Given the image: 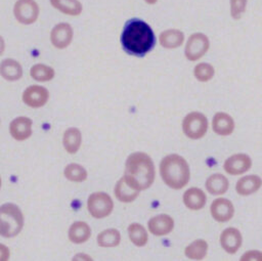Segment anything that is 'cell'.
I'll list each match as a JSON object with an SVG mask.
<instances>
[{"label": "cell", "mask_w": 262, "mask_h": 261, "mask_svg": "<svg viewBox=\"0 0 262 261\" xmlns=\"http://www.w3.org/2000/svg\"><path fill=\"white\" fill-rule=\"evenodd\" d=\"M206 189L209 193L220 195L225 193L229 188V181L226 176L221 173H214L210 175L205 183Z\"/></svg>", "instance_id": "cell-25"}, {"label": "cell", "mask_w": 262, "mask_h": 261, "mask_svg": "<svg viewBox=\"0 0 262 261\" xmlns=\"http://www.w3.org/2000/svg\"><path fill=\"white\" fill-rule=\"evenodd\" d=\"M87 210L95 219H102L110 216L114 210V201L104 191H95L87 199Z\"/></svg>", "instance_id": "cell-6"}, {"label": "cell", "mask_w": 262, "mask_h": 261, "mask_svg": "<svg viewBox=\"0 0 262 261\" xmlns=\"http://www.w3.org/2000/svg\"><path fill=\"white\" fill-rule=\"evenodd\" d=\"M24 70L21 64L14 58H4L0 62V76L5 81L15 82L23 78Z\"/></svg>", "instance_id": "cell-17"}, {"label": "cell", "mask_w": 262, "mask_h": 261, "mask_svg": "<svg viewBox=\"0 0 262 261\" xmlns=\"http://www.w3.org/2000/svg\"><path fill=\"white\" fill-rule=\"evenodd\" d=\"M160 175L167 186L172 189H181L190 179L189 165L178 154L167 155L160 162Z\"/></svg>", "instance_id": "cell-3"}, {"label": "cell", "mask_w": 262, "mask_h": 261, "mask_svg": "<svg viewBox=\"0 0 262 261\" xmlns=\"http://www.w3.org/2000/svg\"><path fill=\"white\" fill-rule=\"evenodd\" d=\"M235 128L233 118L225 112H217L212 118V129L217 135L228 136Z\"/></svg>", "instance_id": "cell-16"}, {"label": "cell", "mask_w": 262, "mask_h": 261, "mask_svg": "<svg viewBox=\"0 0 262 261\" xmlns=\"http://www.w3.org/2000/svg\"><path fill=\"white\" fill-rule=\"evenodd\" d=\"M148 230L156 236L167 235L174 229V219L168 214L152 216L147 222Z\"/></svg>", "instance_id": "cell-15"}, {"label": "cell", "mask_w": 262, "mask_h": 261, "mask_svg": "<svg viewBox=\"0 0 262 261\" xmlns=\"http://www.w3.org/2000/svg\"><path fill=\"white\" fill-rule=\"evenodd\" d=\"M1 186H2V179H1V176H0V189H1Z\"/></svg>", "instance_id": "cell-38"}, {"label": "cell", "mask_w": 262, "mask_h": 261, "mask_svg": "<svg viewBox=\"0 0 262 261\" xmlns=\"http://www.w3.org/2000/svg\"><path fill=\"white\" fill-rule=\"evenodd\" d=\"M96 243L101 248H115L121 243V233L116 228L103 229L97 234Z\"/></svg>", "instance_id": "cell-27"}, {"label": "cell", "mask_w": 262, "mask_h": 261, "mask_svg": "<svg viewBox=\"0 0 262 261\" xmlns=\"http://www.w3.org/2000/svg\"><path fill=\"white\" fill-rule=\"evenodd\" d=\"M182 200L186 208L198 211L205 207L207 203V195L203 189L199 187H190L184 191Z\"/></svg>", "instance_id": "cell-21"}, {"label": "cell", "mask_w": 262, "mask_h": 261, "mask_svg": "<svg viewBox=\"0 0 262 261\" xmlns=\"http://www.w3.org/2000/svg\"><path fill=\"white\" fill-rule=\"evenodd\" d=\"M0 125H1V119H0Z\"/></svg>", "instance_id": "cell-39"}, {"label": "cell", "mask_w": 262, "mask_h": 261, "mask_svg": "<svg viewBox=\"0 0 262 261\" xmlns=\"http://www.w3.org/2000/svg\"><path fill=\"white\" fill-rule=\"evenodd\" d=\"M210 213L215 221L224 223L233 217L234 207L228 199L218 198L212 202L210 206Z\"/></svg>", "instance_id": "cell-13"}, {"label": "cell", "mask_w": 262, "mask_h": 261, "mask_svg": "<svg viewBox=\"0 0 262 261\" xmlns=\"http://www.w3.org/2000/svg\"><path fill=\"white\" fill-rule=\"evenodd\" d=\"M219 243L221 248L230 255L235 254L243 244V235L241 231L235 227H227L225 228L219 238Z\"/></svg>", "instance_id": "cell-14"}, {"label": "cell", "mask_w": 262, "mask_h": 261, "mask_svg": "<svg viewBox=\"0 0 262 261\" xmlns=\"http://www.w3.org/2000/svg\"><path fill=\"white\" fill-rule=\"evenodd\" d=\"M262 186V178L255 174L246 175L235 183V191L243 197L251 195L257 192Z\"/></svg>", "instance_id": "cell-19"}, {"label": "cell", "mask_w": 262, "mask_h": 261, "mask_svg": "<svg viewBox=\"0 0 262 261\" xmlns=\"http://www.w3.org/2000/svg\"><path fill=\"white\" fill-rule=\"evenodd\" d=\"M30 76L36 82H40V83L49 82L54 79L55 70L51 66L38 62L31 67Z\"/></svg>", "instance_id": "cell-26"}, {"label": "cell", "mask_w": 262, "mask_h": 261, "mask_svg": "<svg viewBox=\"0 0 262 261\" xmlns=\"http://www.w3.org/2000/svg\"><path fill=\"white\" fill-rule=\"evenodd\" d=\"M210 48V39L202 32L192 33L184 46V55L189 61L201 59Z\"/></svg>", "instance_id": "cell-8"}, {"label": "cell", "mask_w": 262, "mask_h": 261, "mask_svg": "<svg viewBox=\"0 0 262 261\" xmlns=\"http://www.w3.org/2000/svg\"><path fill=\"white\" fill-rule=\"evenodd\" d=\"M120 43L125 53L142 58L154 49L157 37L145 20L139 17H131L123 26Z\"/></svg>", "instance_id": "cell-1"}, {"label": "cell", "mask_w": 262, "mask_h": 261, "mask_svg": "<svg viewBox=\"0 0 262 261\" xmlns=\"http://www.w3.org/2000/svg\"><path fill=\"white\" fill-rule=\"evenodd\" d=\"M139 193L140 191L132 187L123 176L117 181L114 187V194L116 199L122 203H132L138 198Z\"/></svg>", "instance_id": "cell-23"}, {"label": "cell", "mask_w": 262, "mask_h": 261, "mask_svg": "<svg viewBox=\"0 0 262 261\" xmlns=\"http://www.w3.org/2000/svg\"><path fill=\"white\" fill-rule=\"evenodd\" d=\"M182 132L192 140L201 139L208 131V119L201 112H190L182 120Z\"/></svg>", "instance_id": "cell-5"}, {"label": "cell", "mask_w": 262, "mask_h": 261, "mask_svg": "<svg viewBox=\"0 0 262 261\" xmlns=\"http://www.w3.org/2000/svg\"><path fill=\"white\" fill-rule=\"evenodd\" d=\"M193 77L201 83L209 82L215 75L214 67L209 62H200L192 70Z\"/></svg>", "instance_id": "cell-31"}, {"label": "cell", "mask_w": 262, "mask_h": 261, "mask_svg": "<svg viewBox=\"0 0 262 261\" xmlns=\"http://www.w3.org/2000/svg\"><path fill=\"white\" fill-rule=\"evenodd\" d=\"M130 242L136 247H144L148 242V234L143 225L133 222L127 228Z\"/></svg>", "instance_id": "cell-28"}, {"label": "cell", "mask_w": 262, "mask_h": 261, "mask_svg": "<svg viewBox=\"0 0 262 261\" xmlns=\"http://www.w3.org/2000/svg\"><path fill=\"white\" fill-rule=\"evenodd\" d=\"M184 33L179 29H167L160 33L159 43L165 49H176L184 43Z\"/></svg>", "instance_id": "cell-20"}, {"label": "cell", "mask_w": 262, "mask_h": 261, "mask_svg": "<svg viewBox=\"0 0 262 261\" xmlns=\"http://www.w3.org/2000/svg\"><path fill=\"white\" fill-rule=\"evenodd\" d=\"M10 258V250L4 244L0 243V261H7Z\"/></svg>", "instance_id": "cell-34"}, {"label": "cell", "mask_w": 262, "mask_h": 261, "mask_svg": "<svg viewBox=\"0 0 262 261\" xmlns=\"http://www.w3.org/2000/svg\"><path fill=\"white\" fill-rule=\"evenodd\" d=\"M252 159L249 155L238 153L228 157L223 164V168L226 173L235 176L249 171L252 167Z\"/></svg>", "instance_id": "cell-11"}, {"label": "cell", "mask_w": 262, "mask_h": 261, "mask_svg": "<svg viewBox=\"0 0 262 261\" xmlns=\"http://www.w3.org/2000/svg\"><path fill=\"white\" fill-rule=\"evenodd\" d=\"M207 253H208V243L202 238H198L191 242L184 249L185 257L191 260H202L207 256Z\"/></svg>", "instance_id": "cell-29"}, {"label": "cell", "mask_w": 262, "mask_h": 261, "mask_svg": "<svg viewBox=\"0 0 262 261\" xmlns=\"http://www.w3.org/2000/svg\"><path fill=\"white\" fill-rule=\"evenodd\" d=\"M147 5H155V4H157V2H158V0H143Z\"/></svg>", "instance_id": "cell-37"}, {"label": "cell", "mask_w": 262, "mask_h": 261, "mask_svg": "<svg viewBox=\"0 0 262 261\" xmlns=\"http://www.w3.org/2000/svg\"><path fill=\"white\" fill-rule=\"evenodd\" d=\"M10 136L16 141H25L33 134V121L29 117L18 116L9 124Z\"/></svg>", "instance_id": "cell-12"}, {"label": "cell", "mask_w": 262, "mask_h": 261, "mask_svg": "<svg viewBox=\"0 0 262 261\" xmlns=\"http://www.w3.org/2000/svg\"><path fill=\"white\" fill-rule=\"evenodd\" d=\"M25 225V217L20 208L14 203L0 206V235L11 238L18 235Z\"/></svg>", "instance_id": "cell-4"}, {"label": "cell", "mask_w": 262, "mask_h": 261, "mask_svg": "<svg viewBox=\"0 0 262 261\" xmlns=\"http://www.w3.org/2000/svg\"><path fill=\"white\" fill-rule=\"evenodd\" d=\"M91 236V227L85 221L73 222L68 230V238L71 243L80 245L86 243Z\"/></svg>", "instance_id": "cell-18"}, {"label": "cell", "mask_w": 262, "mask_h": 261, "mask_svg": "<svg viewBox=\"0 0 262 261\" xmlns=\"http://www.w3.org/2000/svg\"><path fill=\"white\" fill-rule=\"evenodd\" d=\"M15 20L24 26L35 24L40 16V6L36 0H16L12 7Z\"/></svg>", "instance_id": "cell-7"}, {"label": "cell", "mask_w": 262, "mask_h": 261, "mask_svg": "<svg viewBox=\"0 0 262 261\" xmlns=\"http://www.w3.org/2000/svg\"><path fill=\"white\" fill-rule=\"evenodd\" d=\"M50 98L48 89L42 85L34 84L28 86L21 93L23 102L31 108H40L47 104Z\"/></svg>", "instance_id": "cell-9"}, {"label": "cell", "mask_w": 262, "mask_h": 261, "mask_svg": "<svg viewBox=\"0 0 262 261\" xmlns=\"http://www.w3.org/2000/svg\"><path fill=\"white\" fill-rule=\"evenodd\" d=\"M123 177L139 191L149 188L156 178V168L150 156L142 151L129 155L125 162Z\"/></svg>", "instance_id": "cell-2"}, {"label": "cell", "mask_w": 262, "mask_h": 261, "mask_svg": "<svg viewBox=\"0 0 262 261\" xmlns=\"http://www.w3.org/2000/svg\"><path fill=\"white\" fill-rule=\"evenodd\" d=\"M92 258L89 257L87 254L84 253H78L73 257V260H91Z\"/></svg>", "instance_id": "cell-35"}, {"label": "cell", "mask_w": 262, "mask_h": 261, "mask_svg": "<svg viewBox=\"0 0 262 261\" xmlns=\"http://www.w3.org/2000/svg\"><path fill=\"white\" fill-rule=\"evenodd\" d=\"M248 0H229V14L232 19H239L247 10Z\"/></svg>", "instance_id": "cell-32"}, {"label": "cell", "mask_w": 262, "mask_h": 261, "mask_svg": "<svg viewBox=\"0 0 262 261\" xmlns=\"http://www.w3.org/2000/svg\"><path fill=\"white\" fill-rule=\"evenodd\" d=\"M5 48H6V44H5V40L4 38L0 35V56L4 53L5 51Z\"/></svg>", "instance_id": "cell-36"}, {"label": "cell", "mask_w": 262, "mask_h": 261, "mask_svg": "<svg viewBox=\"0 0 262 261\" xmlns=\"http://www.w3.org/2000/svg\"><path fill=\"white\" fill-rule=\"evenodd\" d=\"M241 260H262V252L260 251H248L246 253L243 254V256L241 257Z\"/></svg>", "instance_id": "cell-33"}, {"label": "cell", "mask_w": 262, "mask_h": 261, "mask_svg": "<svg viewBox=\"0 0 262 261\" xmlns=\"http://www.w3.org/2000/svg\"><path fill=\"white\" fill-rule=\"evenodd\" d=\"M49 39L52 46L58 50L68 48L74 39V29L71 24L61 21L53 26L50 31Z\"/></svg>", "instance_id": "cell-10"}, {"label": "cell", "mask_w": 262, "mask_h": 261, "mask_svg": "<svg viewBox=\"0 0 262 261\" xmlns=\"http://www.w3.org/2000/svg\"><path fill=\"white\" fill-rule=\"evenodd\" d=\"M63 176L72 182H83L88 177L87 170L78 163H70L63 169Z\"/></svg>", "instance_id": "cell-30"}, {"label": "cell", "mask_w": 262, "mask_h": 261, "mask_svg": "<svg viewBox=\"0 0 262 261\" xmlns=\"http://www.w3.org/2000/svg\"><path fill=\"white\" fill-rule=\"evenodd\" d=\"M49 3L64 15L79 16L83 12V4L80 0H49Z\"/></svg>", "instance_id": "cell-24"}, {"label": "cell", "mask_w": 262, "mask_h": 261, "mask_svg": "<svg viewBox=\"0 0 262 261\" xmlns=\"http://www.w3.org/2000/svg\"><path fill=\"white\" fill-rule=\"evenodd\" d=\"M82 145V132L77 127H70L62 134V146L68 154L75 155Z\"/></svg>", "instance_id": "cell-22"}]
</instances>
